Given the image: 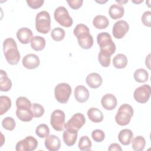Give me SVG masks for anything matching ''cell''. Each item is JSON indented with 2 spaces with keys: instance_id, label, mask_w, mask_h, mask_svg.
<instances>
[{
  "instance_id": "8",
  "label": "cell",
  "mask_w": 151,
  "mask_h": 151,
  "mask_svg": "<svg viewBox=\"0 0 151 151\" xmlns=\"http://www.w3.org/2000/svg\"><path fill=\"white\" fill-rule=\"evenodd\" d=\"M65 113L61 110H55L51 114L50 124L56 131L63 130L65 125Z\"/></svg>"
},
{
  "instance_id": "5",
  "label": "cell",
  "mask_w": 151,
  "mask_h": 151,
  "mask_svg": "<svg viewBox=\"0 0 151 151\" xmlns=\"http://www.w3.org/2000/svg\"><path fill=\"white\" fill-rule=\"evenodd\" d=\"M134 111L133 107L128 104L121 105L117 110L115 116L116 122L120 126L127 125L133 116Z\"/></svg>"
},
{
  "instance_id": "41",
  "label": "cell",
  "mask_w": 151,
  "mask_h": 151,
  "mask_svg": "<svg viewBox=\"0 0 151 151\" xmlns=\"http://www.w3.org/2000/svg\"><path fill=\"white\" fill-rule=\"evenodd\" d=\"M67 2L71 8L73 9H78L82 6L83 1V0H70V1H67Z\"/></svg>"
},
{
  "instance_id": "28",
  "label": "cell",
  "mask_w": 151,
  "mask_h": 151,
  "mask_svg": "<svg viewBox=\"0 0 151 151\" xmlns=\"http://www.w3.org/2000/svg\"><path fill=\"white\" fill-rule=\"evenodd\" d=\"M132 140V148L135 151H142L146 146V140L142 136L135 137Z\"/></svg>"
},
{
  "instance_id": "17",
  "label": "cell",
  "mask_w": 151,
  "mask_h": 151,
  "mask_svg": "<svg viewBox=\"0 0 151 151\" xmlns=\"http://www.w3.org/2000/svg\"><path fill=\"white\" fill-rule=\"evenodd\" d=\"M74 97L79 103H85L89 98V91L83 86H78L74 90Z\"/></svg>"
},
{
  "instance_id": "7",
  "label": "cell",
  "mask_w": 151,
  "mask_h": 151,
  "mask_svg": "<svg viewBox=\"0 0 151 151\" xmlns=\"http://www.w3.org/2000/svg\"><path fill=\"white\" fill-rule=\"evenodd\" d=\"M55 20L61 26L70 27L73 23L72 18L70 16L67 9L64 6L57 8L54 13Z\"/></svg>"
},
{
  "instance_id": "16",
  "label": "cell",
  "mask_w": 151,
  "mask_h": 151,
  "mask_svg": "<svg viewBox=\"0 0 151 151\" xmlns=\"http://www.w3.org/2000/svg\"><path fill=\"white\" fill-rule=\"evenodd\" d=\"M32 31L26 27L19 28L17 32V37L21 44H27L31 41L32 38Z\"/></svg>"
},
{
  "instance_id": "19",
  "label": "cell",
  "mask_w": 151,
  "mask_h": 151,
  "mask_svg": "<svg viewBox=\"0 0 151 151\" xmlns=\"http://www.w3.org/2000/svg\"><path fill=\"white\" fill-rule=\"evenodd\" d=\"M16 114L18 118L25 122H28L32 120L34 117L31 108L28 107H19L17 109Z\"/></svg>"
},
{
  "instance_id": "6",
  "label": "cell",
  "mask_w": 151,
  "mask_h": 151,
  "mask_svg": "<svg viewBox=\"0 0 151 151\" xmlns=\"http://www.w3.org/2000/svg\"><path fill=\"white\" fill-rule=\"evenodd\" d=\"M71 94V86L65 83H61L57 84L54 89L55 98L60 103H67Z\"/></svg>"
},
{
  "instance_id": "35",
  "label": "cell",
  "mask_w": 151,
  "mask_h": 151,
  "mask_svg": "<svg viewBox=\"0 0 151 151\" xmlns=\"http://www.w3.org/2000/svg\"><path fill=\"white\" fill-rule=\"evenodd\" d=\"M31 110L34 117H40L44 113V109L43 106L38 103L32 104Z\"/></svg>"
},
{
  "instance_id": "29",
  "label": "cell",
  "mask_w": 151,
  "mask_h": 151,
  "mask_svg": "<svg viewBox=\"0 0 151 151\" xmlns=\"http://www.w3.org/2000/svg\"><path fill=\"white\" fill-rule=\"evenodd\" d=\"M11 107V100L6 96H1L0 97V114L3 115L8 111Z\"/></svg>"
},
{
  "instance_id": "26",
  "label": "cell",
  "mask_w": 151,
  "mask_h": 151,
  "mask_svg": "<svg viewBox=\"0 0 151 151\" xmlns=\"http://www.w3.org/2000/svg\"><path fill=\"white\" fill-rule=\"evenodd\" d=\"M93 24L94 27L96 28L102 29H105L108 27L109 24V21L106 17L101 15H98L96 16L93 19Z\"/></svg>"
},
{
  "instance_id": "27",
  "label": "cell",
  "mask_w": 151,
  "mask_h": 151,
  "mask_svg": "<svg viewBox=\"0 0 151 151\" xmlns=\"http://www.w3.org/2000/svg\"><path fill=\"white\" fill-rule=\"evenodd\" d=\"M127 58L123 54H118L113 59V66L118 69L125 68L127 64Z\"/></svg>"
},
{
  "instance_id": "34",
  "label": "cell",
  "mask_w": 151,
  "mask_h": 151,
  "mask_svg": "<svg viewBox=\"0 0 151 151\" xmlns=\"http://www.w3.org/2000/svg\"><path fill=\"white\" fill-rule=\"evenodd\" d=\"M2 126L5 129L12 131L15 129L16 123L13 118L11 117H6L2 120Z\"/></svg>"
},
{
  "instance_id": "15",
  "label": "cell",
  "mask_w": 151,
  "mask_h": 151,
  "mask_svg": "<svg viewBox=\"0 0 151 151\" xmlns=\"http://www.w3.org/2000/svg\"><path fill=\"white\" fill-rule=\"evenodd\" d=\"M103 107L107 110H112L117 106V101L116 97L112 94H106L104 95L101 100Z\"/></svg>"
},
{
  "instance_id": "30",
  "label": "cell",
  "mask_w": 151,
  "mask_h": 151,
  "mask_svg": "<svg viewBox=\"0 0 151 151\" xmlns=\"http://www.w3.org/2000/svg\"><path fill=\"white\" fill-rule=\"evenodd\" d=\"M134 78L139 83H145L149 78V74L147 71L143 68H139L134 73Z\"/></svg>"
},
{
  "instance_id": "14",
  "label": "cell",
  "mask_w": 151,
  "mask_h": 151,
  "mask_svg": "<svg viewBox=\"0 0 151 151\" xmlns=\"http://www.w3.org/2000/svg\"><path fill=\"white\" fill-rule=\"evenodd\" d=\"M44 144L46 149L50 151H57L61 147L60 138L54 134L47 136L44 141Z\"/></svg>"
},
{
  "instance_id": "13",
  "label": "cell",
  "mask_w": 151,
  "mask_h": 151,
  "mask_svg": "<svg viewBox=\"0 0 151 151\" xmlns=\"http://www.w3.org/2000/svg\"><path fill=\"white\" fill-rule=\"evenodd\" d=\"M23 66L29 70L37 68L40 64L39 57L34 54H28L24 57L22 60Z\"/></svg>"
},
{
  "instance_id": "37",
  "label": "cell",
  "mask_w": 151,
  "mask_h": 151,
  "mask_svg": "<svg viewBox=\"0 0 151 151\" xmlns=\"http://www.w3.org/2000/svg\"><path fill=\"white\" fill-rule=\"evenodd\" d=\"M92 139L96 142H101L104 140L105 138V134L104 132L100 129H96L91 133Z\"/></svg>"
},
{
  "instance_id": "10",
  "label": "cell",
  "mask_w": 151,
  "mask_h": 151,
  "mask_svg": "<svg viewBox=\"0 0 151 151\" xmlns=\"http://www.w3.org/2000/svg\"><path fill=\"white\" fill-rule=\"evenodd\" d=\"M37 140L31 136H28L17 143L15 150L17 151H32L37 148Z\"/></svg>"
},
{
  "instance_id": "33",
  "label": "cell",
  "mask_w": 151,
  "mask_h": 151,
  "mask_svg": "<svg viewBox=\"0 0 151 151\" xmlns=\"http://www.w3.org/2000/svg\"><path fill=\"white\" fill-rule=\"evenodd\" d=\"M35 133L40 138L46 137L50 134L49 127L45 124H41L37 127Z\"/></svg>"
},
{
  "instance_id": "3",
  "label": "cell",
  "mask_w": 151,
  "mask_h": 151,
  "mask_svg": "<svg viewBox=\"0 0 151 151\" xmlns=\"http://www.w3.org/2000/svg\"><path fill=\"white\" fill-rule=\"evenodd\" d=\"M97 41L100 47L99 52L101 54L111 57L115 52L116 45L109 33L106 32L99 33L97 37Z\"/></svg>"
},
{
  "instance_id": "11",
  "label": "cell",
  "mask_w": 151,
  "mask_h": 151,
  "mask_svg": "<svg viewBox=\"0 0 151 151\" xmlns=\"http://www.w3.org/2000/svg\"><path fill=\"white\" fill-rule=\"evenodd\" d=\"M151 88L148 84H143L137 88L133 93L134 100L140 103H146L150 96Z\"/></svg>"
},
{
  "instance_id": "23",
  "label": "cell",
  "mask_w": 151,
  "mask_h": 151,
  "mask_svg": "<svg viewBox=\"0 0 151 151\" xmlns=\"http://www.w3.org/2000/svg\"><path fill=\"white\" fill-rule=\"evenodd\" d=\"M12 81L8 78L6 73L3 70H0V90L8 91L12 87Z\"/></svg>"
},
{
  "instance_id": "38",
  "label": "cell",
  "mask_w": 151,
  "mask_h": 151,
  "mask_svg": "<svg viewBox=\"0 0 151 151\" xmlns=\"http://www.w3.org/2000/svg\"><path fill=\"white\" fill-rule=\"evenodd\" d=\"M98 60L101 66L104 67H108L110 66L111 57L105 56L101 53H99L98 55Z\"/></svg>"
},
{
  "instance_id": "9",
  "label": "cell",
  "mask_w": 151,
  "mask_h": 151,
  "mask_svg": "<svg viewBox=\"0 0 151 151\" xmlns=\"http://www.w3.org/2000/svg\"><path fill=\"white\" fill-rule=\"evenodd\" d=\"M86 123L84 116L77 113L74 114L72 117L65 124L64 127L65 129L78 132Z\"/></svg>"
},
{
  "instance_id": "21",
  "label": "cell",
  "mask_w": 151,
  "mask_h": 151,
  "mask_svg": "<svg viewBox=\"0 0 151 151\" xmlns=\"http://www.w3.org/2000/svg\"><path fill=\"white\" fill-rule=\"evenodd\" d=\"M77 135L78 132L65 129L63 134V138L64 143L68 146H73L76 143L77 139Z\"/></svg>"
},
{
  "instance_id": "22",
  "label": "cell",
  "mask_w": 151,
  "mask_h": 151,
  "mask_svg": "<svg viewBox=\"0 0 151 151\" xmlns=\"http://www.w3.org/2000/svg\"><path fill=\"white\" fill-rule=\"evenodd\" d=\"M133 137V133L132 131L128 129L122 130L118 134V139L120 143L124 146H127L130 144Z\"/></svg>"
},
{
  "instance_id": "2",
  "label": "cell",
  "mask_w": 151,
  "mask_h": 151,
  "mask_svg": "<svg viewBox=\"0 0 151 151\" xmlns=\"http://www.w3.org/2000/svg\"><path fill=\"white\" fill-rule=\"evenodd\" d=\"M4 54L11 65H17L20 60V54L15 41L12 38L5 39L3 42Z\"/></svg>"
},
{
  "instance_id": "25",
  "label": "cell",
  "mask_w": 151,
  "mask_h": 151,
  "mask_svg": "<svg viewBox=\"0 0 151 151\" xmlns=\"http://www.w3.org/2000/svg\"><path fill=\"white\" fill-rule=\"evenodd\" d=\"M31 48L37 51L42 50L45 47V40L41 36H35L32 38L30 41Z\"/></svg>"
},
{
  "instance_id": "36",
  "label": "cell",
  "mask_w": 151,
  "mask_h": 151,
  "mask_svg": "<svg viewBox=\"0 0 151 151\" xmlns=\"http://www.w3.org/2000/svg\"><path fill=\"white\" fill-rule=\"evenodd\" d=\"M31 101L25 97H19L16 100L17 107H31Z\"/></svg>"
},
{
  "instance_id": "24",
  "label": "cell",
  "mask_w": 151,
  "mask_h": 151,
  "mask_svg": "<svg viewBox=\"0 0 151 151\" xmlns=\"http://www.w3.org/2000/svg\"><path fill=\"white\" fill-rule=\"evenodd\" d=\"M87 114L89 119L93 122L100 123L103 120V113L97 108L91 107L89 109Z\"/></svg>"
},
{
  "instance_id": "4",
  "label": "cell",
  "mask_w": 151,
  "mask_h": 151,
  "mask_svg": "<svg viewBox=\"0 0 151 151\" xmlns=\"http://www.w3.org/2000/svg\"><path fill=\"white\" fill-rule=\"evenodd\" d=\"M35 28L41 34H47L51 29V17L47 11H42L38 12L35 17Z\"/></svg>"
},
{
  "instance_id": "1",
  "label": "cell",
  "mask_w": 151,
  "mask_h": 151,
  "mask_svg": "<svg viewBox=\"0 0 151 151\" xmlns=\"http://www.w3.org/2000/svg\"><path fill=\"white\" fill-rule=\"evenodd\" d=\"M73 33L81 48L88 50L92 47L93 38L90 34V30L87 26L83 24H78L74 29Z\"/></svg>"
},
{
  "instance_id": "44",
  "label": "cell",
  "mask_w": 151,
  "mask_h": 151,
  "mask_svg": "<svg viewBox=\"0 0 151 151\" xmlns=\"http://www.w3.org/2000/svg\"><path fill=\"white\" fill-rule=\"evenodd\" d=\"M116 2H118V4H120V3H123V4H125V3L127 2H128V1H116Z\"/></svg>"
},
{
  "instance_id": "40",
  "label": "cell",
  "mask_w": 151,
  "mask_h": 151,
  "mask_svg": "<svg viewBox=\"0 0 151 151\" xmlns=\"http://www.w3.org/2000/svg\"><path fill=\"white\" fill-rule=\"evenodd\" d=\"M26 2L28 5L32 9H38L40 8L44 4L43 0H27Z\"/></svg>"
},
{
  "instance_id": "12",
  "label": "cell",
  "mask_w": 151,
  "mask_h": 151,
  "mask_svg": "<svg viewBox=\"0 0 151 151\" xmlns=\"http://www.w3.org/2000/svg\"><path fill=\"white\" fill-rule=\"evenodd\" d=\"M129 29V25L126 21L119 20L114 23L112 29V34L117 39L122 38Z\"/></svg>"
},
{
  "instance_id": "20",
  "label": "cell",
  "mask_w": 151,
  "mask_h": 151,
  "mask_svg": "<svg viewBox=\"0 0 151 151\" xmlns=\"http://www.w3.org/2000/svg\"><path fill=\"white\" fill-rule=\"evenodd\" d=\"M124 13V7L119 4L111 5L109 9V14L113 19H117L122 18Z\"/></svg>"
},
{
  "instance_id": "43",
  "label": "cell",
  "mask_w": 151,
  "mask_h": 151,
  "mask_svg": "<svg viewBox=\"0 0 151 151\" xmlns=\"http://www.w3.org/2000/svg\"><path fill=\"white\" fill-rule=\"evenodd\" d=\"M143 1V0H140L139 1H132V2H133V3H134V4H140V3H141V2H142Z\"/></svg>"
},
{
  "instance_id": "42",
  "label": "cell",
  "mask_w": 151,
  "mask_h": 151,
  "mask_svg": "<svg viewBox=\"0 0 151 151\" xmlns=\"http://www.w3.org/2000/svg\"><path fill=\"white\" fill-rule=\"evenodd\" d=\"M108 150L109 151H114V150H116V151H121L122 150L121 146L117 144V143H111L109 148H108Z\"/></svg>"
},
{
  "instance_id": "18",
  "label": "cell",
  "mask_w": 151,
  "mask_h": 151,
  "mask_svg": "<svg viewBox=\"0 0 151 151\" xmlns=\"http://www.w3.org/2000/svg\"><path fill=\"white\" fill-rule=\"evenodd\" d=\"M86 81L90 88H97L101 85L103 80L99 74L96 73H92L87 76Z\"/></svg>"
},
{
  "instance_id": "32",
  "label": "cell",
  "mask_w": 151,
  "mask_h": 151,
  "mask_svg": "<svg viewBox=\"0 0 151 151\" xmlns=\"http://www.w3.org/2000/svg\"><path fill=\"white\" fill-rule=\"evenodd\" d=\"M65 34V31L63 28L57 27L52 30L51 32V37L54 41H60L64 39Z\"/></svg>"
},
{
  "instance_id": "31",
  "label": "cell",
  "mask_w": 151,
  "mask_h": 151,
  "mask_svg": "<svg viewBox=\"0 0 151 151\" xmlns=\"http://www.w3.org/2000/svg\"><path fill=\"white\" fill-rule=\"evenodd\" d=\"M91 142L89 137L87 136H82L78 142V146L80 150L87 151L90 150L91 149Z\"/></svg>"
},
{
  "instance_id": "39",
  "label": "cell",
  "mask_w": 151,
  "mask_h": 151,
  "mask_svg": "<svg viewBox=\"0 0 151 151\" xmlns=\"http://www.w3.org/2000/svg\"><path fill=\"white\" fill-rule=\"evenodd\" d=\"M142 21L144 25L150 27L151 26V12L145 11L142 16Z\"/></svg>"
}]
</instances>
